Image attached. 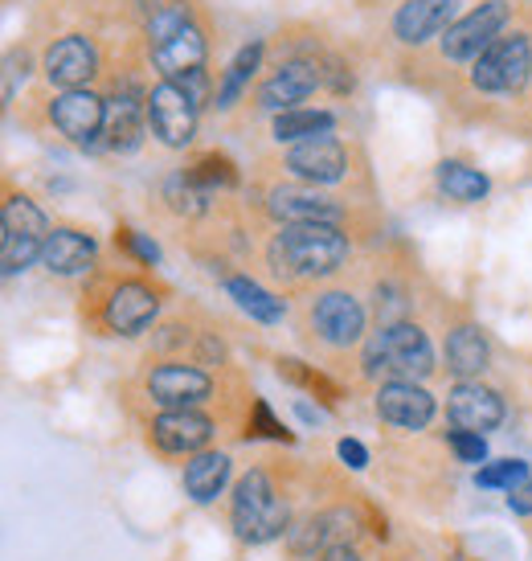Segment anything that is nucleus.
<instances>
[{"label": "nucleus", "instance_id": "nucleus-4", "mask_svg": "<svg viewBox=\"0 0 532 561\" xmlns=\"http://www.w3.org/2000/svg\"><path fill=\"white\" fill-rule=\"evenodd\" d=\"M0 263H4V275H16L25 271L33 259H42L49 238V221L46 214L30 202V197H9L4 202V214H0Z\"/></svg>", "mask_w": 532, "mask_h": 561}, {"label": "nucleus", "instance_id": "nucleus-10", "mask_svg": "<svg viewBox=\"0 0 532 561\" xmlns=\"http://www.w3.org/2000/svg\"><path fill=\"white\" fill-rule=\"evenodd\" d=\"M377 414L397 431H423L435 419V398L414 381H390L377 393Z\"/></svg>", "mask_w": 532, "mask_h": 561}, {"label": "nucleus", "instance_id": "nucleus-34", "mask_svg": "<svg viewBox=\"0 0 532 561\" xmlns=\"http://www.w3.org/2000/svg\"><path fill=\"white\" fill-rule=\"evenodd\" d=\"M25 66H30L25 54H9V62H4V99H13L16 94V75L25 79Z\"/></svg>", "mask_w": 532, "mask_h": 561}, {"label": "nucleus", "instance_id": "nucleus-9", "mask_svg": "<svg viewBox=\"0 0 532 561\" xmlns=\"http://www.w3.org/2000/svg\"><path fill=\"white\" fill-rule=\"evenodd\" d=\"M49 115H54V127H58L62 136H70V140L82 144V148H91L94 136H103L107 103L91 91H62L54 99Z\"/></svg>", "mask_w": 532, "mask_h": 561}, {"label": "nucleus", "instance_id": "nucleus-31", "mask_svg": "<svg viewBox=\"0 0 532 561\" xmlns=\"http://www.w3.org/2000/svg\"><path fill=\"white\" fill-rule=\"evenodd\" d=\"M188 176H193L205 193H209L213 185H238V172L225 157H201L193 169H188Z\"/></svg>", "mask_w": 532, "mask_h": 561}, {"label": "nucleus", "instance_id": "nucleus-26", "mask_svg": "<svg viewBox=\"0 0 532 561\" xmlns=\"http://www.w3.org/2000/svg\"><path fill=\"white\" fill-rule=\"evenodd\" d=\"M439 188L451 197V202H479V197H487V176L479 169H467V164H459V160H447V164H439Z\"/></svg>", "mask_w": 532, "mask_h": 561}, {"label": "nucleus", "instance_id": "nucleus-8", "mask_svg": "<svg viewBox=\"0 0 532 561\" xmlns=\"http://www.w3.org/2000/svg\"><path fill=\"white\" fill-rule=\"evenodd\" d=\"M447 419L454 422V431H471V435L496 431L504 422L500 393L479 386V381H459L451 390V402H447Z\"/></svg>", "mask_w": 532, "mask_h": 561}, {"label": "nucleus", "instance_id": "nucleus-7", "mask_svg": "<svg viewBox=\"0 0 532 561\" xmlns=\"http://www.w3.org/2000/svg\"><path fill=\"white\" fill-rule=\"evenodd\" d=\"M508 21V4L504 0H487L475 13H467L463 21H454L447 37H442V54L454 62H467V58H484V49L496 42V33Z\"/></svg>", "mask_w": 532, "mask_h": 561}, {"label": "nucleus", "instance_id": "nucleus-13", "mask_svg": "<svg viewBox=\"0 0 532 561\" xmlns=\"http://www.w3.org/2000/svg\"><path fill=\"white\" fill-rule=\"evenodd\" d=\"M152 438L169 455H201V447L213 438V422L197 410H169L152 422Z\"/></svg>", "mask_w": 532, "mask_h": 561}, {"label": "nucleus", "instance_id": "nucleus-23", "mask_svg": "<svg viewBox=\"0 0 532 561\" xmlns=\"http://www.w3.org/2000/svg\"><path fill=\"white\" fill-rule=\"evenodd\" d=\"M230 480V455L221 451H201L188 459L185 468V492L197 504H209V500H218V492L225 488Z\"/></svg>", "mask_w": 532, "mask_h": 561}, {"label": "nucleus", "instance_id": "nucleus-2", "mask_svg": "<svg viewBox=\"0 0 532 561\" xmlns=\"http://www.w3.org/2000/svg\"><path fill=\"white\" fill-rule=\"evenodd\" d=\"M348 259V238L336 226H287L275 247L270 263L287 275H328Z\"/></svg>", "mask_w": 532, "mask_h": 561}, {"label": "nucleus", "instance_id": "nucleus-15", "mask_svg": "<svg viewBox=\"0 0 532 561\" xmlns=\"http://www.w3.org/2000/svg\"><path fill=\"white\" fill-rule=\"evenodd\" d=\"M152 62L160 66L164 82H181V79H188V75H197V70L205 66L201 30L185 25V30H176L173 37L157 42V46H152Z\"/></svg>", "mask_w": 532, "mask_h": 561}, {"label": "nucleus", "instance_id": "nucleus-38", "mask_svg": "<svg viewBox=\"0 0 532 561\" xmlns=\"http://www.w3.org/2000/svg\"><path fill=\"white\" fill-rule=\"evenodd\" d=\"M320 561H360V558H357V549L352 546H336V549H324Z\"/></svg>", "mask_w": 532, "mask_h": 561}, {"label": "nucleus", "instance_id": "nucleus-28", "mask_svg": "<svg viewBox=\"0 0 532 561\" xmlns=\"http://www.w3.org/2000/svg\"><path fill=\"white\" fill-rule=\"evenodd\" d=\"M258 62H263V42H251V46L242 49L234 58V66L225 70V79H221V91H218V107H230L238 94H242V87L251 82V75L258 70Z\"/></svg>", "mask_w": 532, "mask_h": 561}, {"label": "nucleus", "instance_id": "nucleus-1", "mask_svg": "<svg viewBox=\"0 0 532 561\" xmlns=\"http://www.w3.org/2000/svg\"><path fill=\"white\" fill-rule=\"evenodd\" d=\"M435 369V353L423 328L414 324H381L373 341L365 344V374L377 381H418Z\"/></svg>", "mask_w": 532, "mask_h": 561}, {"label": "nucleus", "instance_id": "nucleus-3", "mask_svg": "<svg viewBox=\"0 0 532 561\" xmlns=\"http://www.w3.org/2000/svg\"><path fill=\"white\" fill-rule=\"evenodd\" d=\"M287 529V508L279 504L275 488L263 471L242 476L234 488V533L251 546H266Z\"/></svg>", "mask_w": 532, "mask_h": 561}, {"label": "nucleus", "instance_id": "nucleus-33", "mask_svg": "<svg viewBox=\"0 0 532 561\" xmlns=\"http://www.w3.org/2000/svg\"><path fill=\"white\" fill-rule=\"evenodd\" d=\"M119 238H124V247L131 250V254H140L143 263H160V247H157V242H148V238L136 234V230H119Z\"/></svg>", "mask_w": 532, "mask_h": 561}, {"label": "nucleus", "instance_id": "nucleus-19", "mask_svg": "<svg viewBox=\"0 0 532 561\" xmlns=\"http://www.w3.org/2000/svg\"><path fill=\"white\" fill-rule=\"evenodd\" d=\"M160 299L143 287V283H124L115 296L107 299V324L119 332V336H136L143 328L157 320Z\"/></svg>", "mask_w": 532, "mask_h": 561}, {"label": "nucleus", "instance_id": "nucleus-14", "mask_svg": "<svg viewBox=\"0 0 532 561\" xmlns=\"http://www.w3.org/2000/svg\"><path fill=\"white\" fill-rule=\"evenodd\" d=\"M287 169L303 176V181H315V185H332L345 176V148L332 136H315V140H303L287 152Z\"/></svg>", "mask_w": 532, "mask_h": 561}, {"label": "nucleus", "instance_id": "nucleus-17", "mask_svg": "<svg viewBox=\"0 0 532 561\" xmlns=\"http://www.w3.org/2000/svg\"><path fill=\"white\" fill-rule=\"evenodd\" d=\"M454 9H459V0H409V4H402V13L393 16V30L402 42L418 46L426 37L451 30Z\"/></svg>", "mask_w": 532, "mask_h": 561}, {"label": "nucleus", "instance_id": "nucleus-16", "mask_svg": "<svg viewBox=\"0 0 532 561\" xmlns=\"http://www.w3.org/2000/svg\"><path fill=\"white\" fill-rule=\"evenodd\" d=\"M270 209H275V218L291 221V226H336L340 221V205L312 188H275Z\"/></svg>", "mask_w": 532, "mask_h": 561}, {"label": "nucleus", "instance_id": "nucleus-24", "mask_svg": "<svg viewBox=\"0 0 532 561\" xmlns=\"http://www.w3.org/2000/svg\"><path fill=\"white\" fill-rule=\"evenodd\" d=\"M103 136H107V148H115V152H131V148H140V140H143L140 103H136V99H127V94H115V99L107 103Z\"/></svg>", "mask_w": 532, "mask_h": 561}, {"label": "nucleus", "instance_id": "nucleus-18", "mask_svg": "<svg viewBox=\"0 0 532 561\" xmlns=\"http://www.w3.org/2000/svg\"><path fill=\"white\" fill-rule=\"evenodd\" d=\"M320 70H315V62H287L275 75V79L266 82L263 91H258V103H263L266 111H296V103H303L308 94L320 87Z\"/></svg>", "mask_w": 532, "mask_h": 561}, {"label": "nucleus", "instance_id": "nucleus-29", "mask_svg": "<svg viewBox=\"0 0 532 561\" xmlns=\"http://www.w3.org/2000/svg\"><path fill=\"white\" fill-rule=\"evenodd\" d=\"M475 480H479V488L517 492V488H524V480H529V463H520V459H500V463H487Z\"/></svg>", "mask_w": 532, "mask_h": 561}, {"label": "nucleus", "instance_id": "nucleus-20", "mask_svg": "<svg viewBox=\"0 0 532 561\" xmlns=\"http://www.w3.org/2000/svg\"><path fill=\"white\" fill-rule=\"evenodd\" d=\"M94 66H99V58H94L91 42H82V37H62V42L49 46V54H46L49 82H58L66 91H79L82 82L94 75Z\"/></svg>", "mask_w": 532, "mask_h": 561}, {"label": "nucleus", "instance_id": "nucleus-21", "mask_svg": "<svg viewBox=\"0 0 532 561\" xmlns=\"http://www.w3.org/2000/svg\"><path fill=\"white\" fill-rule=\"evenodd\" d=\"M487 360H491V344L479 328H454L451 341H447V369H451L459 381H471V377H479L487 369Z\"/></svg>", "mask_w": 532, "mask_h": 561}, {"label": "nucleus", "instance_id": "nucleus-25", "mask_svg": "<svg viewBox=\"0 0 532 561\" xmlns=\"http://www.w3.org/2000/svg\"><path fill=\"white\" fill-rule=\"evenodd\" d=\"M225 291H230L238 308L246 316H254V320H263V324H279L282 320V299H275L254 279H242V275H238V279L225 283Z\"/></svg>", "mask_w": 532, "mask_h": 561}, {"label": "nucleus", "instance_id": "nucleus-27", "mask_svg": "<svg viewBox=\"0 0 532 561\" xmlns=\"http://www.w3.org/2000/svg\"><path fill=\"white\" fill-rule=\"evenodd\" d=\"M332 115L328 111H282L275 115V140H315V136H328Z\"/></svg>", "mask_w": 532, "mask_h": 561}, {"label": "nucleus", "instance_id": "nucleus-5", "mask_svg": "<svg viewBox=\"0 0 532 561\" xmlns=\"http://www.w3.org/2000/svg\"><path fill=\"white\" fill-rule=\"evenodd\" d=\"M532 70V49L524 33H512V37H496L491 46L484 49V58H475V87L491 94H508L520 91L524 79Z\"/></svg>", "mask_w": 532, "mask_h": 561}, {"label": "nucleus", "instance_id": "nucleus-22", "mask_svg": "<svg viewBox=\"0 0 532 561\" xmlns=\"http://www.w3.org/2000/svg\"><path fill=\"white\" fill-rule=\"evenodd\" d=\"M94 259V242L79 230H54L46 238V250H42V263L54 275H79L86 271Z\"/></svg>", "mask_w": 532, "mask_h": 561}, {"label": "nucleus", "instance_id": "nucleus-12", "mask_svg": "<svg viewBox=\"0 0 532 561\" xmlns=\"http://www.w3.org/2000/svg\"><path fill=\"white\" fill-rule=\"evenodd\" d=\"M148 390L164 410H193L197 402L209 398L213 381L193 365H160L157 374L148 377Z\"/></svg>", "mask_w": 532, "mask_h": 561}, {"label": "nucleus", "instance_id": "nucleus-11", "mask_svg": "<svg viewBox=\"0 0 532 561\" xmlns=\"http://www.w3.org/2000/svg\"><path fill=\"white\" fill-rule=\"evenodd\" d=\"M312 324L320 332V341L345 348V344L360 341V332H365V308L348 291H328V296L315 299Z\"/></svg>", "mask_w": 532, "mask_h": 561}, {"label": "nucleus", "instance_id": "nucleus-30", "mask_svg": "<svg viewBox=\"0 0 532 561\" xmlns=\"http://www.w3.org/2000/svg\"><path fill=\"white\" fill-rule=\"evenodd\" d=\"M185 25H188V9L176 4V0H169V4H157L152 16H148V37H152V46H157V42L173 37V33L185 30Z\"/></svg>", "mask_w": 532, "mask_h": 561}, {"label": "nucleus", "instance_id": "nucleus-32", "mask_svg": "<svg viewBox=\"0 0 532 561\" xmlns=\"http://www.w3.org/2000/svg\"><path fill=\"white\" fill-rule=\"evenodd\" d=\"M451 451L459 455L463 463H484L487 443H484V435H471V431H451Z\"/></svg>", "mask_w": 532, "mask_h": 561}, {"label": "nucleus", "instance_id": "nucleus-36", "mask_svg": "<svg viewBox=\"0 0 532 561\" xmlns=\"http://www.w3.org/2000/svg\"><path fill=\"white\" fill-rule=\"evenodd\" d=\"M254 419H258V426H263V435H270V438H287V431H282L279 422L270 419V410H266L263 402L254 405Z\"/></svg>", "mask_w": 532, "mask_h": 561}, {"label": "nucleus", "instance_id": "nucleus-6", "mask_svg": "<svg viewBox=\"0 0 532 561\" xmlns=\"http://www.w3.org/2000/svg\"><path fill=\"white\" fill-rule=\"evenodd\" d=\"M148 124H152L160 144L185 148L197 131V103L176 82H160L157 91L148 94Z\"/></svg>", "mask_w": 532, "mask_h": 561}, {"label": "nucleus", "instance_id": "nucleus-37", "mask_svg": "<svg viewBox=\"0 0 532 561\" xmlns=\"http://www.w3.org/2000/svg\"><path fill=\"white\" fill-rule=\"evenodd\" d=\"M508 504H512V513L529 516L532 513V483H524V488H517V492H508Z\"/></svg>", "mask_w": 532, "mask_h": 561}, {"label": "nucleus", "instance_id": "nucleus-35", "mask_svg": "<svg viewBox=\"0 0 532 561\" xmlns=\"http://www.w3.org/2000/svg\"><path fill=\"white\" fill-rule=\"evenodd\" d=\"M336 451H340V459H345V463H348L352 471H360L365 463H369V451L360 447L357 438H340V447H336Z\"/></svg>", "mask_w": 532, "mask_h": 561}]
</instances>
